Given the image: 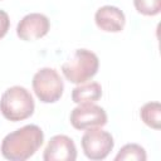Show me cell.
Listing matches in <instances>:
<instances>
[{"label": "cell", "mask_w": 161, "mask_h": 161, "mask_svg": "<svg viewBox=\"0 0 161 161\" xmlns=\"http://www.w3.org/2000/svg\"><path fill=\"white\" fill-rule=\"evenodd\" d=\"M44 133L36 125H25L8 133L1 142V155L10 161H25L30 158L43 145Z\"/></svg>", "instance_id": "cell-1"}, {"label": "cell", "mask_w": 161, "mask_h": 161, "mask_svg": "<svg viewBox=\"0 0 161 161\" xmlns=\"http://www.w3.org/2000/svg\"><path fill=\"white\" fill-rule=\"evenodd\" d=\"M35 109L34 98L21 86L8 88L0 98V112L8 121L19 122L29 118Z\"/></svg>", "instance_id": "cell-2"}, {"label": "cell", "mask_w": 161, "mask_h": 161, "mask_svg": "<svg viewBox=\"0 0 161 161\" xmlns=\"http://www.w3.org/2000/svg\"><path fill=\"white\" fill-rule=\"evenodd\" d=\"M99 59L88 49H75L70 58L62 65V73L67 80L80 84L91 80L98 72Z\"/></svg>", "instance_id": "cell-3"}, {"label": "cell", "mask_w": 161, "mask_h": 161, "mask_svg": "<svg viewBox=\"0 0 161 161\" xmlns=\"http://www.w3.org/2000/svg\"><path fill=\"white\" fill-rule=\"evenodd\" d=\"M31 86L35 96L43 103H55L60 99L64 91V83L59 73L49 67L39 69L34 74Z\"/></svg>", "instance_id": "cell-4"}, {"label": "cell", "mask_w": 161, "mask_h": 161, "mask_svg": "<svg viewBox=\"0 0 161 161\" xmlns=\"http://www.w3.org/2000/svg\"><path fill=\"white\" fill-rule=\"evenodd\" d=\"M83 153L87 158L93 161L104 160L109 152L113 150L114 141L109 132L102 130L101 127L88 128L80 140Z\"/></svg>", "instance_id": "cell-5"}, {"label": "cell", "mask_w": 161, "mask_h": 161, "mask_svg": "<svg viewBox=\"0 0 161 161\" xmlns=\"http://www.w3.org/2000/svg\"><path fill=\"white\" fill-rule=\"evenodd\" d=\"M70 125L79 131L103 127L107 123L106 111L94 103H83L74 107L69 117Z\"/></svg>", "instance_id": "cell-6"}, {"label": "cell", "mask_w": 161, "mask_h": 161, "mask_svg": "<svg viewBox=\"0 0 161 161\" xmlns=\"http://www.w3.org/2000/svg\"><path fill=\"white\" fill-rule=\"evenodd\" d=\"M49 29L50 21L47 15L40 13H30L18 23L16 35L24 42H33L45 36Z\"/></svg>", "instance_id": "cell-7"}, {"label": "cell", "mask_w": 161, "mask_h": 161, "mask_svg": "<svg viewBox=\"0 0 161 161\" xmlns=\"http://www.w3.org/2000/svg\"><path fill=\"white\" fill-rule=\"evenodd\" d=\"M77 158V147L73 140L65 135L53 136L43 153L44 161H74Z\"/></svg>", "instance_id": "cell-8"}, {"label": "cell", "mask_w": 161, "mask_h": 161, "mask_svg": "<svg viewBox=\"0 0 161 161\" xmlns=\"http://www.w3.org/2000/svg\"><path fill=\"white\" fill-rule=\"evenodd\" d=\"M96 25L107 33H119L126 24V16L121 9L113 5L101 6L94 14Z\"/></svg>", "instance_id": "cell-9"}, {"label": "cell", "mask_w": 161, "mask_h": 161, "mask_svg": "<svg viewBox=\"0 0 161 161\" xmlns=\"http://www.w3.org/2000/svg\"><path fill=\"white\" fill-rule=\"evenodd\" d=\"M102 97V87L97 82L80 83L72 89V101L77 104L96 103Z\"/></svg>", "instance_id": "cell-10"}, {"label": "cell", "mask_w": 161, "mask_h": 161, "mask_svg": "<svg viewBox=\"0 0 161 161\" xmlns=\"http://www.w3.org/2000/svg\"><path fill=\"white\" fill-rule=\"evenodd\" d=\"M140 117L142 122L153 128L160 130L161 127V104L158 102H147L140 109Z\"/></svg>", "instance_id": "cell-11"}, {"label": "cell", "mask_w": 161, "mask_h": 161, "mask_svg": "<svg viewBox=\"0 0 161 161\" xmlns=\"http://www.w3.org/2000/svg\"><path fill=\"white\" fill-rule=\"evenodd\" d=\"M147 158L146 151L145 148L138 145V143H127L123 147H121V150L118 151V153L116 155L114 160L116 161H145Z\"/></svg>", "instance_id": "cell-12"}, {"label": "cell", "mask_w": 161, "mask_h": 161, "mask_svg": "<svg viewBox=\"0 0 161 161\" xmlns=\"http://www.w3.org/2000/svg\"><path fill=\"white\" fill-rule=\"evenodd\" d=\"M135 9L146 16H155L161 11V0H133Z\"/></svg>", "instance_id": "cell-13"}, {"label": "cell", "mask_w": 161, "mask_h": 161, "mask_svg": "<svg viewBox=\"0 0 161 161\" xmlns=\"http://www.w3.org/2000/svg\"><path fill=\"white\" fill-rule=\"evenodd\" d=\"M9 28H10L9 15H8L6 11H4V10L0 9V39H3L8 34Z\"/></svg>", "instance_id": "cell-14"}]
</instances>
